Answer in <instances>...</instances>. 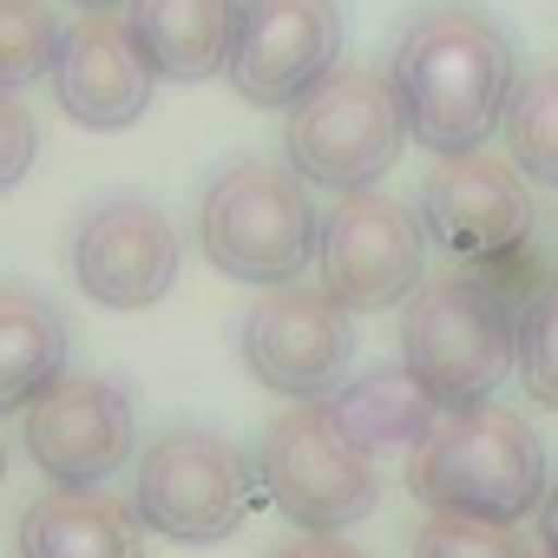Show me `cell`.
Segmentation results:
<instances>
[{"mask_svg": "<svg viewBox=\"0 0 558 558\" xmlns=\"http://www.w3.org/2000/svg\"><path fill=\"white\" fill-rule=\"evenodd\" d=\"M388 86L401 99L408 138L434 158L480 151L519 86L506 34L473 8H421L401 21L388 53Z\"/></svg>", "mask_w": 558, "mask_h": 558, "instance_id": "1", "label": "cell"}, {"mask_svg": "<svg viewBox=\"0 0 558 558\" xmlns=\"http://www.w3.org/2000/svg\"><path fill=\"white\" fill-rule=\"evenodd\" d=\"M519 316L525 303L499 283V263L427 276L401 303V368L434 408L493 401V388L519 375Z\"/></svg>", "mask_w": 558, "mask_h": 558, "instance_id": "2", "label": "cell"}, {"mask_svg": "<svg viewBox=\"0 0 558 558\" xmlns=\"http://www.w3.org/2000/svg\"><path fill=\"white\" fill-rule=\"evenodd\" d=\"M408 493L427 512L519 525L545 499V440L532 434V421L493 401L440 408L434 427L408 447Z\"/></svg>", "mask_w": 558, "mask_h": 558, "instance_id": "3", "label": "cell"}, {"mask_svg": "<svg viewBox=\"0 0 558 558\" xmlns=\"http://www.w3.org/2000/svg\"><path fill=\"white\" fill-rule=\"evenodd\" d=\"M316 236L323 217L310 184L276 158H230L197 197V250L230 283H303V269L316 263Z\"/></svg>", "mask_w": 558, "mask_h": 558, "instance_id": "4", "label": "cell"}, {"mask_svg": "<svg viewBox=\"0 0 558 558\" xmlns=\"http://www.w3.org/2000/svg\"><path fill=\"white\" fill-rule=\"evenodd\" d=\"M256 480L296 532H349L381 499V453L329 401H296L256 447Z\"/></svg>", "mask_w": 558, "mask_h": 558, "instance_id": "5", "label": "cell"}, {"mask_svg": "<svg viewBox=\"0 0 558 558\" xmlns=\"http://www.w3.org/2000/svg\"><path fill=\"white\" fill-rule=\"evenodd\" d=\"M256 460L210 427H165L132 466V512L171 545H217L256 506Z\"/></svg>", "mask_w": 558, "mask_h": 558, "instance_id": "6", "label": "cell"}, {"mask_svg": "<svg viewBox=\"0 0 558 558\" xmlns=\"http://www.w3.org/2000/svg\"><path fill=\"white\" fill-rule=\"evenodd\" d=\"M401 138H408L401 99H395L388 73H375V66L323 73L290 106V125H283L290 171L323 191H368L375 178L395 171Z\"/></svg>", "mask_w": 558, "mask_h": 558, "instance_id": "7", "label": "cell"}, {"mask_svg": "<svg viewBox=\"0 0 558 558\" xmlns=\"http://www.w3.org/2000/svg\"><path fill=\"white\" fill-rule=\"evenodd\" d=\"M316 269H323V290L349 316L401 310L427 283V223H421L414 204H401L375 184L342 191V204L323 217Z\"/></svg>", "mask_w": 558, "mask_h": 558, "instance_id": "8", "label": "cell"}, {"mask_svg": "<svg viewBox=\"0 0 558 558\" xmlns=\"http://www.w3.org/2000/svg\"><path fill=\"white\" fill-rule=\"evenodd\" d=\"M236 349H243L250 375L269 395H283V401H329L355 375V316L329 290L276 283V290H263L243 310Z\"/></svg>", "mask_w": 558, "mask_h": 558, "instance_id": "9", "label": "cell"}, {"mask_svg": "<svg viewBox=\"0 0 558 558\" xmlns=\"http://www.w3.org/2000/svg\"><path fill=\"white\" fill-rule=\"evenodd\" d=\"M178 269H184V236L151 197H132V191L99 197L73 223V283L99 310L138 316V310L165 303Z\"/></svg>", "mask_w": 558, "mask_h": 558, "instance_id": "10", "label": "cell"}, {"mask_svg": "<svg viewBox=\"0 0 558 558\" xmlns=\"http://www.w3.org/2000/svg\"><path fill=\"white\" fill-rule=\"evenodd\" d=\"M21 447L53 486H106L138 460V414L112 375H60L27 414Z\"/></svg>", "mask_w": 558, "mask_h": 558, "instance_id": "11", "label": "cell"}, {"mask_svg": "<svg viewBox=\"0 0 558 558\" xmlns=\"http://www.w3.org/2000/svg\"><path fill=\"white\" fill-rule=\"evenodd\" d=\"M342 60V8L336 0H243L223 80L236 99L263 112H290L323 73Z\"/></svg>", "mask_w": 558, "mask_h": 558, "instance_id": "12", "label": "cell"}, {"mask_svg": "<svg viewBox=\"0 0 558 558\" xmlns=\"http://www.w3.org/2000/svg\"><path fill=\"white\" fill-rule=\"evenodd\" d=\"M532 191L525 171L499 151L440 158L421 184V223L460 263H512L532 236Z\"/></svg>", "mask_w": 558, "mask_h": 558, "instance_id": "13", "label": "cell"}, {"mask_svg": "<svg viewBox=\"0 0 558 558\" xmlns=\"http://www.w3.org/2000/svg\"><path fill=\"white\" fill-rule=\"evenodd\" d=\"M53 93H60V112L86 132H125L151 112V60L138 53L132 27L112 21V14H80L66 34H60V53H53Z\"/></svg>", "mask_w": 558, "mask_h": 558, "instance_id": "14", "label": "cell"}, {"mask_svg": "<svg viewBox=\"0 0 558 558\" xmlns=\"http://www.w3.org/2000/svg\"><path fill=\"white\" fill-rule=\"evenodd\" d=\"M14 545L21 558H145V525L106 486H53L21 512Z\"/></svg>", "mask_w": 558, "mask_h": 558, "instance_id": "15", "label": "cell"}, {"mask_svg": "<svg viewBox=\"0 0 558 558\" xmlns=\"http://www.w3.org/2000/svg\"><path fill=\"white\" fill-rule=\"evenodd\" d=\"M243 0H125V27L158 80H217Z\"/></svg>", "mask_w": 558, "mask_h": 558, "instance_id": "16", "label": "cell"}, {"mask_svg": "<svg viewBox=\"0 0 558 558\" xmlns=\"http://www.w3.org/2000/svg\"><path fill=\"white\" fill-rule=\"evenodd\" d=\"M66 316L34 290H0V414H27L66 375Z\"/></svg>", "mask_w": 558, "mask_h": 558, "instance_id": "17", "label": "cell"}, {"mask_svg": "<svg viewBox=\"0 0 558 558\" xmlns=\"http://www.w3.org/2000/svg\"><path fill=\"white\" fill-rule=\"evenodd\" d=\"M336 408L349 414V427L375 447V453H388V447H414L427 427H434V401L421 395V381L408 375V368H395V375H368V381H342L336 388Z\"/></svg>", "mask_w": 558, "mask_h": 558, "instance_id": "18", "label": "cell"}, {"mask_svg": "<svg viewBox=\"0 0 558 558\" xmlns=\"http://www.w3.org/2000/svg\"><path fill=\"white\" fill-rule=\"evenodd\" d=\"M506 158L532 178L558 191V66H532L512 99H506Z\"/></svg>", "mask_w": 558, "mask_h": 558, "instance_id": "19", "label": "cell"}, {"mask_svg": "<svg viewBox=\"0 0 558 558\" xmlns=\"http://www.w3.org/2000/svg\"><path fill=\"white\" fill-rule=\"evenodd\" d=\"M60 14L47 0H0V93H21L53 73L60 53Z\"/></svg>", "mask_w": 558, "mask_h": 558, "instance_id": "20", "label": "cell"}, {"mask_svg": "<svg viewBox=\"0 0 558 558\" xmlns=\"http://www.w3.org/2000/svg\"><path fill=\"white\" fill-rule=\"evenodd\" d=\"M414 558H532L519 525L499 519H466V512H434L414 532Z\"/></svg>", "mask_w": 558, "mask_h": 558, "instance_id": "21", "label": "cell"}, {"mask_svg": "<svg viewBox=\"0 0 558 558\" xmlns=\"http://www.w3.org/2000/svg\"><path fill=\"white\" fill-rule=\"evenodd\" d=\"M519 381L538 408H558V276L525 296L519 316Z\"/></svg>", "mask_w": 558, "mask_h": 558, "instance_id": "22", "label": "cell"}, {"mask_svg": "<svg viewBox=\"0 0 558 558\" xmlns=\"http://www.w3.org/2000/svg\"><path fill=\"white\" fill-rule=\"evenodd\" d=\"M40 158V125L34 112L14 99V93H0V191H14Z\"/></svg>", "mask_w": 558, "mask_h": 558, "instance_id": "23", "label": "cell"}, {"mask_svg": "<svg viewBox=\"0 0 558 558\" xmlns=\"http://www.w3.org/2000/svg\"><path fill=\"white\" fill-rule=\"evenodd\" d=\"M269 558H362L342 532H296V538H283Z\"/></svg>", "mask_w": 558, "mask_h": 558, "instance_id": "24", "label": "cell"}, {"mask_svg": "<svg viewBox=\"0 0 558 558\" xmlns=\"http://www.w3.org/2000/svg\"><path fill=\"white\" fill-rule=\"evenodd\" d=\"M538 538H545V551L558 558V486H545V499H538Z\"/></svg>", "mask_w": 558, "mask_h": 558, "instance_id": "25", "label": "cell"}, {"mask_svg": "<svg viewBox=\"0 0 558 558\" xmlns=\"http://www.w3.org/2000/svg\"><path fill=\"white\" fill-rule=\"evenodd\" d=\"M80 14H112V8H125V0H73Z\"/></svg>", "mask_w": 558, "mask_h": 558, "instance_id": "26", "label": "cell"}, {"mask_svg": "<svg viewBox=\"0 0 558 558\" xmlns=\"http://www.w3.org/2000/svg\"><path fill=\"white\" fill-rule=\"evenodd\" d=\"M0 480H8V440H0Z\"/></svg>", "mask_w": 558, "mask_h": 558, "instance_id": "27", "label": "cell"}]
</instances>
